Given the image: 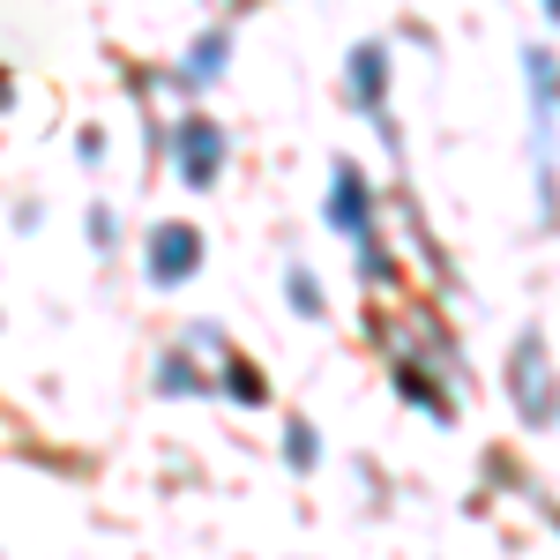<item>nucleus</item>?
Instances as JSON below:
<instances>
[{
  "label": "nucleus",
  "instance_id": "1",
  "mask_svg": "<svg viewBox=\"0 0 560 560\" xmlns=\"http://www.w3.org/2000/svg\"><path fill=\"white\" fill-rule=\"evenodd\" d=\"M509 382H516V411L530 419V427H553V419H560V396H553V382H546V345H538V337H523V345H516Z\"/></svg>",
  "mask_w": 560,
  "mask_h": 560
},
{
  "label": "nucleus",
  "instance_id": "2",
  "mask_svg": "<svg viewBox=\"0 0 560 560\" xmlns=\"http://www.w3.org/2000/svg\"><path fill=\"white\" fill-rule=\"evenodd\" d=\"M195 269H202V232H195V224H158V232H150V284L173 292Z\"/></svg>",
  "mask_w": 560,
  "mask_h": 560
},
{
  "label": "nucleus",
  "instance_id": "3",
  "mask_svg": "<svg viewBox=\"0 0 560 560\" xmlns=\"http://www.w3.org/2000/svg\"><path fill=\"white\" fill-rule=\"evenodd\" d=\"M329 224L345 232V240H374V195H366V179H359V165H337V179H329Z\"/></svg>",
  "mask_w": 560,
  "mask_h": 560
},
{
  "label": "nucleus",
  "instance_id": "4",
  "mask_svg": "<svg viewBox=\"0 0 560 560\" xmlns=\"http://www.w3.org/2000/svg\"><path fill=\"white\" fill-rule=\"evenodd\" d=\"M217 165H224V135H217V120L210 113H187V120H179V179L210 187Z\"/></svg>",
  "mask_w": 560,
  "mask_h": 560
},
{
  "label": "nucleus",
  "instance_id": "5",
  "mask_svg": "<svg viewBox=\"0 0 560 560\" xmlns=\"http://www.w3.org/2000/svg\"><path fill=\"white\" fill-rule=\"evenodd\" d=\"M396 388H404V396H411V404H419L427 419H441V427L456 419V404H448V388H441V382H427V374H419L411 359H396Z\"/></svg>",
  "mask_w": 560,
  "mask_h": 560
},
{
  "label": "nucleus",
  "instance_id": "6",
  "mask_svg": "<svg viewBox=\"0 0 560 560\" xmlns=\"http://www.w3.org/2000/svg\"><path fill=\"white\" fill-rule=\"evenodd\" d=\"M382 75H388V52H382V45H359V52H351V83H359V113H382Z\"/></svg>",
  "mask_w": 560,
  "mask_h": 560
},
{
  "label": "nucleus",
  "instance_id": "7",
  "mask_svg": "<svg viewBox=\"0 0 560 560\" xmlns=\"http://www.w3.org/2000/svg\"><path fill=\"white\" fill-rule=\"evenodd\" d=\"M224 396H232V404H261V396H269L261 366H247V359H224Z\"/></svg>",
  "mask_w": 560,
  "mask_h": 560
},
{
  "label": "nucleus",
  "instance_id": "8",
  "mask_svg": "<svg viewBox=\"0 0 560 560\" xmlns=\"http://www.w3.org/2000/svg\"><path fill=\"white\" fill-rule=\"evenodd\" d=\"M284 456H292V471H314V464H322V433L306 427V419H292V427H284Z\"/></svg>",
  "mask_w": 560,
  "mask_h": 560
},
{
  "label": "nucleus",
  "instance_id": "9",
  "mask_svg": "<svg viewBox=\"0 0 560 560\" xmlns=\"http://www.w3.org/2000/svg\"><path fill=\"white\" fill-rule=\"evenodd\" d=\"M158 388H165V396H210V382H202L187 359H165V366H158Z\"/></svg>",
  "mask_w": 560,
  "mask_h": 560
},
{
  "label": "nucleus",
  "instance_id": "10",
  "mask_svg": "<svg viewBox=\"0 0 560 560\" xmlns=\"http://www.w3.org/2000/svg\"><path fill=\"white\" fill-rule=\"evenodd\" d=\"M217 68H224V38H202V52L187 60V83H210Z\"/></svg>",
  "mask_w": 560,
  "mask_h": 560
},
{
  "label": "nucleus",
  "instance_id": "11",
  "mask_svg": "<svg viewBox=\"0 0 560 560\" xmlns=\"http://www.w3.org/2000/svg\"><path fill=\"white\" fill-rule=\"evenodd\" d=\"M292 314H322V292H314L306 269H292Z\"/></svg>",
  "mask_w": 560,
  "mask_h": 560
},
{
  "label": "nucleus",
  "instance_id": "12",
  "mask_svg": "<svg viewBox=\"0 0 560 560\" xmlns=\"http://www.w3.org/2000/svg\"><path fill=\"white\" fill-rule=\"evenodd\" d=\"M90 240H97V247H113V240H120V224H113V210H97V217H90Z\"/></svg>",
  "mask_w": 560,
  "mask_h": 560
},
{
  "label": "nucleus",
  "instance_id": "13",
  "mask_svg": "<svg viewBox=\"0 0 560 560\" xmlns=\"http://www.w3.org/2000/svg\"><path fill=\"white\" fill-rule=\"evenodd\" d=\"M546 15H553V23H560V0H546Z\"/></svg>",
  "mask_w": 560,
  "mask_h": 560
}]
</instances>
